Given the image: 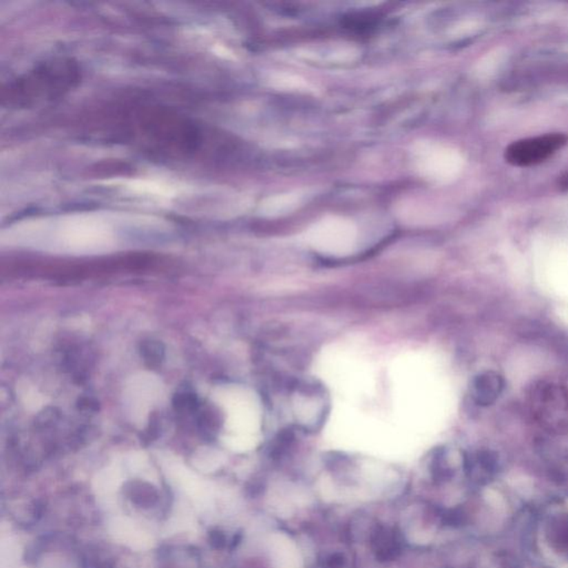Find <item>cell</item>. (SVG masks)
Here are the masks:
<instances>
[{
	"label": "cell",
	"instance_id": "cell-1",
	"mask_svg": "<svg viewBox=\"0 0 568 568\" xmlns=\"http://www.w3.org/2000/svg\"><path fill=\"white\" fill-rule=\"evenodd\" d=\"M116 223L119 222L112 218L94 213L37 219L12 227L3 240L63 253H105L117 243Z\"/></svg>",
	"mask_w": 568,
	"mask_h": 568
},
{
	"label": "cell",
	"instance_id": "cell-2",
	"mask_svg": "<svg viewBox=\"0 0 568 568\" xmlns=\"http://www.w3.org/2000/svg\"><path fill=\"white\" fill-rule=\"evenodd\" d=\"M532 412L536 420L551 431H568V386L555 381H544L531 393Z\"/></svg>",
	"mask_w": 568,
	"mask_h": 568
},
{
	"label": "cell",
	"instance_id": "cell-3",
	"mask_svg": "<svg viewBox=\"0 0 568 568\" xmlns=\"http://www.w3.org/2000/svg\"><path fill=\"white\" fill-rule=\"evenodd\" d=\"M165 397L162 381L150 372H139L126 383L123 403L129 419L138 428L148 422L150 410Z\"/></svg>",
	"mask_w": 568,
	"mask_h": 568
},
{
	"label": "cell",
	"instance_id": "cell-4",
	"mask_svg": "<svg viewBox=\"0 0 568 568\" xmlns=\"http://www.w3.org/2000/svg\"><path fill=\"white\" fill-rule=\"evenodd\" d=\"M567 140V136L562 134H547L526 138L507 147L505 159L513 166H536L556 154L565 146Z\"/></svg>",
	"mask_w": 568,
	"mask_h": 568
},
{
	"label": "cell",
	"instance_id": "cell-5",
	"mask_svg": "<svg viewBox=\"0 0 568 568\" xmlns=\"http://www.w3.org/2000/svg\"><path fill=\"white\" fill-rule=\"evenodd\" d=\"M308 238L323 251L343 253L355 246L357 228L346 218L326 217L308 230Z\"/></svg>",
	"mask_w": 568,
	"mask_h": 568
},
{
	"label": "cell",
	"instance_id": "cell-6",
	"mask_svg": "<svg viewBox=\"0 0 568 568\" xmlns=\"http://www.w3.org/2000/svg\"><path fill=\"white\" fill-rule=\"evenodd\" d=\"M505 388V381L495 371L482 372L472 381L471 395L481 406L494 404Z\"/></svg>",
	"mask_w": 568,
	"mask_h": 568
},
{
	"label": "cell",
	"instance_id": "cell-7",
	"mask_svg": "<svg viewBox=\"0 0 568 568\" xmlns=\"http://www.w3.org/2000/svg\"><path fill=\"white\" fill-rule=\"evenodd\" d=\"M303 194L300 192H286L275 194L261 203V212L268 217H279L295 211L302 203Z\"/></svg>",
	"mask_w": 568,
	"mask_h": 568
},
{
	"label": "cell",
	"instance_id": "cell-8",
	"mask_svg": "<svg viewBox=\"0 0 568 568\" xmlns=\"http://www.w3.org/2000/svg\"><path fill=\"white\" fill-rule=\"evenodd\" d=\"M18 397L27 410L37 412L45 404V397L28 380H21L17 384Z\"/></svg>",
	"mask_w": 568,
	"mask_h": 568
},
{
	"label": "cell",
	"instance_id": "cell-9",
	"mask_svg": "<svg viewBox=\"0 0 568 568\" xmlns=\"http://www.w3.org/2000/svg\"><path fill=\"white\" fill-rule=\"evenodd\" d=\"M196 464L201 468H212L217 466L221 461V455L219 452L214 451L211 448H201L200 451L196 454Z\"/></svg>",
	"mask_w": 568,
	"mask_h": 568
},
{
	"label": "cell",
	"instance_id": "cell-10",
	"mask_svg": "<svg viewBox=\"0 0 568 568\" xmlns=\"http://www.w3.org/2000/svg\"><path fill=\"white\" fill-rule=\"evenodd\" d=\"M211 540L214 546L220 547V546L224 544V536H223L221 533H219V532H212Z\"/></svg>",
	"mask_w": 568,
	"mask_h": 568
}]
</instances>
